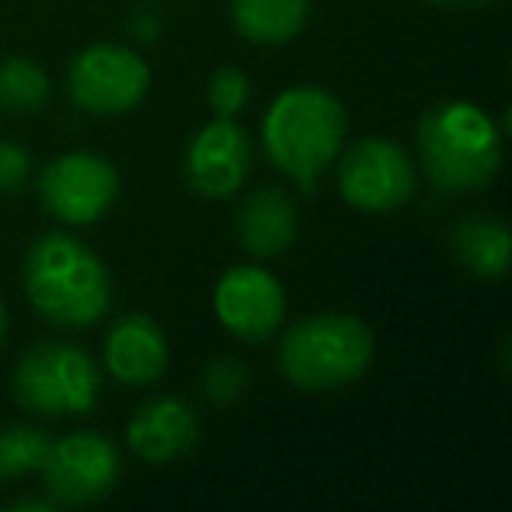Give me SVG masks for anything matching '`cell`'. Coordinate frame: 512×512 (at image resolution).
Returning <instances> with one entry per match:
<instances>
[{"instance_id":"6da1fadb","label":"cell","mask_w":512,"mask_h":512,"mask_svg":"<svg viewBox=\"0 0 512 512\" xmlns=\"http://www.w3.org/2000/svg\"><path fill=\"white\" fill-rule=\"evenodd\" d=\"M25 295L46 323L85 330L113 306V278L92 246L67 232H46L25 253Z\"/></svg>"},{"instance_id":"7a4b0ae2","label":"cell","mask_w":512,"mask_h":512,"mask_svg":"<svg viewBox=\"0 0 512 512\" xmlns=\"http://www.w3.org/2000/svg\"><path fill=\"white\" fill-rule=\"evenodd\" d=\"M348 137V113L327 88L295 85L271 102L264 120V148L281 172L302 190H313L330 162L341 155Z\"/></svg>"},{"instance_id":"3957f363","label":"cell","mask_w":512,"mask_h":512,"mask_svg":"<svg viewBox=\"0 0 512 512\" xmlns=\"http://www.w3.org/2000/svg\"><path fill=\"white\" fill-rule=\"evenodd\" d=\"M418 155L442 193H477L502 169V130L470 102H439L418 123Z\"/></svg>"},{"instance_id":"277c9868","label":"cell","mask_w":512,"mask_h":512,"mask_svg":"<svg viewBox=\"0 0 512 512\" xmlns=\"http://www.w3.org/2000/svg\"><path fill=\"white\" fill-rule=\"evenodd\" d=\"M372 330L351 313H313L295 320L278 344V365L299 390H341L365 376Z\"/></svg>"},{"instance_id":"5b68a950","label":"cell","mask_w":512,"mask_h":512,"mask_svg":"<svg viewBox=\"0 0 512 512\" xmlns=\"http://www.w3.org/2000/svg\"><path fill=\"white\" fill-rule=\"evenodd\" d=\"M15 397L43 418H81L99 400V369L78 344L43 341L18 362Z\"/></svg>"},{"instance_id":"8992f818","label":"cell","mask_w":512,"mask_h":512,"mask_svg":"<svg viewBox=\"0 0 512 512\" xmlns=\"http://www.w3.org/2000/svg\"><path fill=\"white\" fill-rule=\"evenodd\" d=\"M414 162L390 137H365L344 151L337 165V190L355 211L390 214L414 197Z\"/></svg>"},{"instance_id":"52a82bcc","label":"cell","mask_w":512,"mask_h":512,"mask_svg":"<svg viewBox=\"0 0 512 512\" xmlns=\"http://www.w3.org/2000/svg\"><path fill=\"white\" fill-rule=\"evenodd\" d=\"M151 88V71L134 50L116 43H95L71 60L67 92L74 106L92 116H120L141 106Z\"/></svg>"},{"instance_id":"ba28073f","label":"cell","mask_w":512,"mask_h":512,"mask_svg":"<svg viewBox=\"0 0 512 512\" xmlns=\"http://www.w3.org/2000/svg\"><path fill=\"white\" fill-rule=\"evenodd\" d=\"M120 197V172L92 151L53 158L39 176V200L64 225H92Z\"/></svg>"},{"instance_id":"9c48e42d","label":"cell","mask_w":512,"mask_h":512,"mask_svg":"<svg viewBox=\"0 0 512 512\" xmlns=\"http://www.w3.org/2000/svg\"><path fill=\"white\" fill-rule=\"evenodd\" d=\"M39 470H43L46 491L60 505H92L120 484L123 460L106 435L74 432L60 442H50Z\"/></svg>"},{"instance_id":"30bf717a","label":"cell","mask_w":512,"mask_h":512,"mask_svg":"<svg viewBox=\"0 0 512 512\" xmlns=\"http://www.w3.org/2000/svg\"><path fill=\"white\" fill-rule=\"evenodd\" d=\"M214 313L221 327L246 344H264L288 316V295L271 271L253 264L232 267L214 288Z\"/></svg>"},{"instance_id":"8fae6325","label":"cell","mask_w":512,"mask_h":512,"mask_svg":"<svg viewBox=\"0 0 512 512\" xmlns=\"http://www.w3.org/2000/svg\"><path fill=\"white\" fill-rule=\"evenodd\" d=\"M186 183L200 197L225 200L246 183L253 169V141L249 134L228 116H218L214 123L200 127L186 148Z\"/></svg>"},{"instance_id":"7c38bea8","label":"cell","mask_w":512,"mask_h":512,"mask_svg":"<svg viewBox=\"0 0 512 512\" xmlns=\"http://www.w3.org/2000/svg\"><path fill=\"white\" fill-rule=\"evenodd\" d=\"M197 414L179 397H155L137 407L127 425V442L144 463H172L197 446Z\"/></svg>"},{"instance_id":"4fadbf2b","label":"cell","mask_w":512,"mask_h":512,"mask_svg":"<svg viewBox=\"0 0 512 512\" xmlns=\"http://www.w3.org/2000/svg\"><path fill=\"white\" fill-rule=\"evenodd\" d=\"M106 369L127 386H148L169 369V344L148 313H123L106 334Z\"/></svg>"},{"instance_id":"5bb4252c","label":"cell","mask_w":512,"mask_h":512,"mask_svg":"<svg viewBox=\"0 0 512 512\" xmlns=\"http://www.w3.org/2000/svg\"><path fill=\"white\" fill-rule=\"evenodd\" d=\"M235 235L253 256H278L299 239V207L281 186H260L242 200Z\"/></svg>"},{"instance_id":"9a60e30c","label":"cell","mask_w":512,"mask_h":512,"mask_svg":"<svg viewBox=\"0 0 512 512\" xmlns=\"http://www.w3.org/2000/svg\"><path fill=\"white\" fill-rule=\"evenodd\" d=\"M313 0H232V25L242 39L285 46L306 29Z\"/></svg>"},{"instance_id":"2e32d148","label":"cell","mask_w":512,"mask_h":512,"mask_svg":"<svg viewBox=\"0 0 512 512\" xmlns=\"http://www.w3.org/2000/svg\"><path fill=\"white\" fill-rule=\"evenodd\" d=\"M453 253L477 278H502L509 271V225L491 214H467L453 228Z\"/></svg>"},{"instance_id":"e0dca14e","label":"cell","mask_w":512,"mask_h":512,"mask_svg":"<svg viewBox=\"0 0 512 512\" xmlns=\"http://www.w3.org/2000/svg\"><path fill=\"white\" fill-rule=\"evenodd\" d=\"M50 99V78L29 57L0 60V109L4 113H36Z\"/></svg>"},{"instance_id":"ac0fdd59","label":"cell","mask_w":512,"mask_h":512,"mask_svg":"<svg viewBox=\"0 0 512 512\" xmlns=\"http://www.w3.org/2000/svg\"><path fill=\"white\" fill-rule=\"evenodd\" d=\"M50 435L32 425H11L0 428V481H15L32 470L43 467Z\"/></svg>"},{"instance_id":"d6986e66","label":"cell","mask_w":512,"mask_h":512,"mask_svg":"<svg viewBox=\"0 0 512 512\" xmlns=\"http://www.w3.org/2000/svg\"><path fill=\"white\" fill-rule=\"evenodd\" d=\"M249 386V369L239 358H214L200 376V390L211 404H235Z\"/></svg>"},{"instance_id":"ffe728a7","label":"cell","mask_w":512,"mask_h":512,"mask_svg":"<svg viewBox=\"0 0 512 512\" xmlns=\"http://www.w3.org/2000/svg\"><path fill=\"white\" fill-rule=\"evenodd\" d=\"M207 102H211V109L218 116L235 120L249 102V78L239 67H221V71H214L211 85H207Z\"/></svg>"},{"instance_id":"44dd1931","label":"cell","mask_w":512,"mask_h":512,"mask_svg":"<svg viewBox=\"0 0 512 512\" xmlns=\"http://www.w3.org/2000/svg\"><path fill=\"white\" fill-rule=\"evenodd\" d=\"M32 179V155L18 141L0 137V193L25 190Z\"/></svg>"},{"instance_id":"7402d4cb","label":"cell","mask_w":512,"mask_h":512,"mask_svg":"<svg viewBox=\"0 0 512 512\" xmlns=\"http://www.w3.org/2000/svg\"><path fill=\"white\" fill-rule=\"evenodd\" d=\"M158 32H162V22H158L155 11H148V8L134 11V18H130V36H134L137 43H155Z\"/></svg>"},{"instance_id":"603a6c76","label":"cell","mask_w":512,"mask_h":512,"mask_svg":"<svg viewBox=\"0 0 512 512\" xmlns=\"http://www.w3.org/2000/svg\"><path fill=\"white\" fill-rule=\"evenodd\" d=\"M8 509H36V512H53V509H60V502L57 498H36V495H29V498H18V502H11Z\"/></svg>"},{"instance_id":"cb8c5ba5","label":"cell","mask_w":512,"mask_h":512,"mask_svg":"<svg viewBox=\"0 0 512 512\" xmlns=\"http://www.w3.org/2000/svg\"><path fill=\"white\" fill-rule=\"evenodd\" d=\"M442 8H470V4H491V0H435Z\"/></svg>"},{"instance_id":"d4e9b609","label":"cell","mask_w":512,"mask_h":512,"mask_svg":"<svg viewBox=\"0 0 512 512\" xmlns=\"http://www.w3.org/2000/svg\"><path fill=\"white\" fill-rule=\"evenodd\" d=\"M4 334H8V313L0 306V344H4Z\"/></svg>"}]
</instances>
